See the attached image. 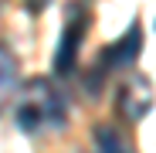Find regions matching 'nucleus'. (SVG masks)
I'll return each mask as SVG.
<instances>
[{
  "label": "nucleus",
  "instance_id": "nucleus-1",
  "mask_svg": "<svg viewBox=\"0 0 156 153\" xmlns=\"http://www.w3.org/2000/svg\"><path fill=\"white\" fill-rule=\"evenodd\" d=\"M65 126V102L58 89L48 78H31L17 102V129L24 133H41V129H61Z\"/></svg>",
  "mask_w": 156,
  "mask_h": 153
},
{
  "label": "nucleus",
  "instance_id": "nucleus-2",
  "mask_svg": "<svg viewBox=\"0 0 156 153\" xmlns=\"http://www.w3.org/2000/svg\"><path fill=\"white\" fill-rule=\"evenodd\" d=\"M119 109H122L126 119H133V122H139L153 109V85H149L146 75H133L129 82H122V89H119Z\"/></svg>",
  "mask_w": 156,
  "mask_h": 153
},
{
  "label": "nucleus",
  "instance_id": "nucleus-3",
  "mask_svg": "<svg viewBox=\"0 0 156 153\" xmlns=\"http://www.w3.org/2000/svg\"><path fill=\"white\" fill-rule=\"evenodd\" d=\"M139 51H143V31H139V24L133 20L119 41H112L105 51H102V61H105L109 68H126V65H133L139 58Z\"/></svg>",
  "mask_w": 156,
  "mask_h": 153
},
{
  "label": "nucleus",
  "instance_id": "nucleus-4",
  "mask_svg": "<svg viewBox=\"0 0 156 153\" xmlns=\"http://www.w3.org/2000/svg\"><path fill=\"white\" fill-rule=\"evenodd\" d=\"M82 38H85V17L82 20H68L65 31H61V41H58V51H55V71L58 75H68L75 68V58H78V48H82Z\"/></svg>",
  "mask_w": 156,
  "mask_h": 153
},
{
  "label": "nucleus",
  "instance_id": "nucleus-5",
  "mask_svg": "<svg viewBox=\"0 0 156 153\" xmlns=\"http://www.w3.org/2000/svg\"><path fill=\"white\" fill-rule=\"evenodd\" d=\"M14 89H17V58L10 55V48L0 44V112L10 102Z\"/></svg>",
  "mask_w": 156,
  "mask_h": 153
},
{
  "label": "nucleus",
  "instance_id": "nucleus-6",
  "mask_svg": "<svg viewBox=\"0 0 156 153\" xmlns=\"http://www.w3.org/2000/svg\"><path fill=\"white\" fill-rule=\"evenodd\" d=\"M95 150L98 153H133L126 146V140L115 129H109V126H95Z\"/></svg>",
  "mask_w": 156,
  "mask_h": 153
},
{
  "label": "nucleus",
  "instance_id": "nucleus-7",
  "mask_svg": "<svg viewBox=\"0 0 156 153\" xmlns=\"http://www.w3.org/2000/svg\"><path fill=\"white\" fill-rule=\"evenodd\" d=\"M51 4V0H24V7H27V14H41L44 7Z\"/></svg>",
  "mask_w": 156,
  "mask_h": 153
}]
</instances>
